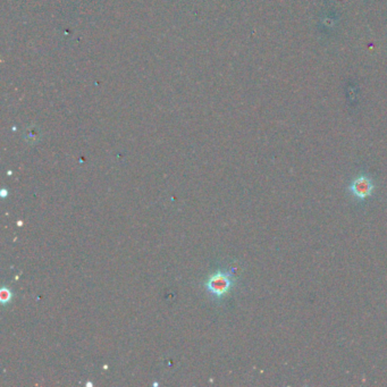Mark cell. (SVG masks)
<instances>
[{
	"instance_id": "1",
	"label": "cell",
	"mask_w": 387,
	"mask_h": 387,
	"mask_svg": "<svg viewBox=\"0 0 387 387\" xmlns=\"http://www.w3.org/2000/svg\"><path fill=\"white\" fill-rule=\"evenodd\" d=\"M376 184L371 177L366 174H360L350 182L348 191L358 202H362L371 198L375 193Z\"/></svg>"
},
{
	"instance_id": "2",
	"label": "cell",
	"mask_w": 387,
	"mask_h": 387,
	"mask_svg": "<svg viewBox=\"0 0 387 387\" xmlns=\"http://www.w3.org/2000/svg\"><path fill=\"white\" fill-rule=\"evenodd\" d=\"M208 289L213 292L216 295H224L226 294L232 286V281L228 276L224 275L222 273L215 274L213 277L209 278L208 283H207Z\"/></svg>"
}]
</instances>
